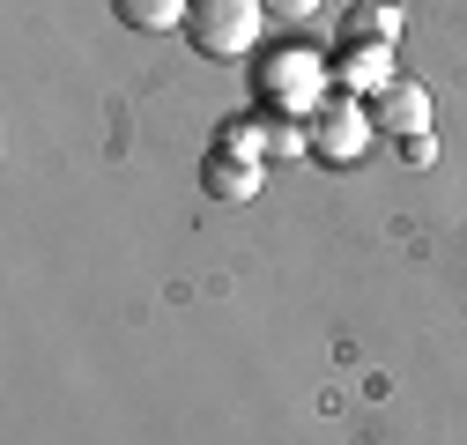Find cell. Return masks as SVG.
Wrapping results in <instances>:
<instances>
[{"label": "cell", "mask_w": 467, "mask_h": 445, "mask_svg": "<svg viewBox=\"0 0 467 445\" xmlns=\"http://www.w3.org/2000/svg\"><path fill=\"white\" fill-rule=\"evenodd\" d=\"M334 82H341V97H386L400 82L393 75V45H341Z\"/></svg>", "instance_id": "obj_5"}, {"label": "cell", "mask_w": 467, "mask_h": 445, "mask_svg": "<svg viewBox=\"0 0 467 445\" xmlns=\"http://www.w3.org/2000/svg\"><path fill=\"white\" fill-rule=\"evenodd\" d=\"M400 156L416 163V171H423V163H438V134H408V141H400Z\"/></svg>", "instance_id": "obj_11"}, {"label": "cell", "mask_w": 467, "mask_h": 445, "mask_svg": "<svg viewBox=\"0 0 467 445\" xmlns=\"http://www.w3.org/2000/svg\"><path fill=\"white\" fill-rule=\"evenodd\" d=\"M260 186H267V163L260 156H238V149H208V163H201V193L208 201H260Z\"/></svg>", "instance_id": "obj_4"}, {"label": "cell", "mask_w": 467, "mask_h": 445, "mask_svg": "<svg viewBox=\"0 0 467 445\" xmlns=\"http://www.w3.org/2000/svg\"><path fill=\"white\" fill-rule=\"evenodd\" d=\"M267 30V0H193L186 8V45L201 60H245Z\"/></svg>", "instance_id": "obj_2"}, {"label": "cell", "mask_w": 467, "mask_h": 445, "mask_svg": "<svg viewBox=\"0 0 467 445\" xmlns=\"http://www.w3.org/2000/svg\"><path fill=\"white\" fill-rule=\"evenodd\" d=\"M319 8H327V0H267L275 23H305V16H319Z\"/></svg>", "instance_id": "obj_10"}, {"label": "cell", "mask_w": 467, "mask_h": 445, "mask_svg": "<svg viewBox=\"0 0 467 445\" xmlns=\"http://www.w3.org/2000/svg\"><path fill=\"white\" fill-rule=\"evenodd\" d=\"M408 8L400 0H348L341 8V45H400Z\"/></svg>", "instance_id": "obj_6"}, {"label": "cell", "mask_w": 467, "mask_h": 445, "mask_svg": "<svg viewBox=\"0 0 467 445\" xmlns=\"http://www.w3.org/2000/svg\"><path fill=\"white\" fill-rule=\"evenodd\" d=\"M305 127H312V156L319 163H364V149L379 141V119H371L364 97H327Z\"/></svg>", "instance_id": "obj_3"}, {"label": "cell", "mask_w": 467, "mask_h": 445, "mask_svg": "<svg viewBox=\"0 0 467 445\" xmlns=\"http://www.w3.org/2000/svg\"><path fill=\"white\" fill-rule=\"evenodd\" d=\"M371 119H379V134H393V141H408V134H431V89L400 75V82L379 97V111H371Z\"/></svg>", "instance_id": "obj_7"}, {"label": "cell", "mask_w": 467, "mask_h": 445, "mask_svg": "<svg viewBox=\"0 0 467 445\" xmlns=\"http://www.w3.org/2000/svg\"><path fill=\"white\" fill-rule=\"evenodd\" d=\"M327 97H334V60L312 45H275L253 60V104L267 119H312Z\"/></svg>", "instance_id": "obj_1"}, {"label": "cell", "mask_w": 467, "mask_h": 445, "mask_svg": "<svg viewBox=\"0 0 467 445\" xmlns=\"http://www.w3.org/2000/svg\"><path fill=\"white\" fill-rule=\"evenodd\" d=\"M186 8L193 0H111V16L141 37H163V30H186Z\"/></svg>", "instance_id": "obj_8"}, {"label": "cell", "mask_w": 467, "mask_h": 445, "mask_svg": "<svg viewBox=\"0 0 467 445\" xmlns=\"http://www.w3.org/2000/svg\"><path fill=\"white\" fill-rule=\"evenodd\" d=\"M289 156H312V127L305 119H267V163H289Z\"/></svg>", "instance_id": "obj_9"}]
</instances>
